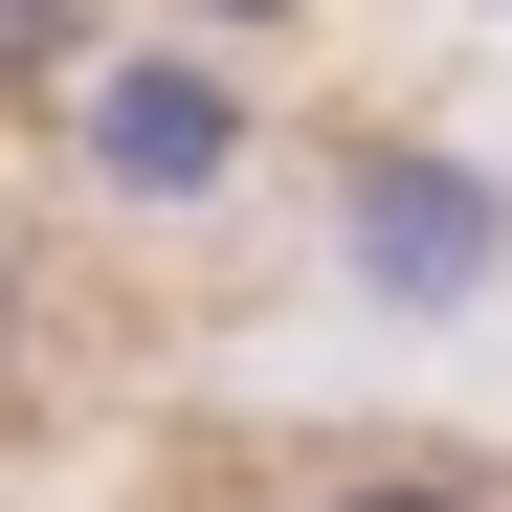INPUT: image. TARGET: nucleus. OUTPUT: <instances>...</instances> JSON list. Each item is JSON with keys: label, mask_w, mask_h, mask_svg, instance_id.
<instances>
[{"label": "nucleus", "mask_w": 512, "mask_h": 512, "mask_svg": "<svg viewBox=\"0 0 512 512\" xmlns=\"http://www.w3.org/2000/svg\"><path fill=\"white\" fill-rule=\"evenodd\" d=\"M357 245H379L401 290H468V268H490V201H468V179H357Z\"/></svg>", "instance_id": "2"}, {"label": "nucleus", "mask_w": 512, "mask_h": 512, "mask_svg": "<svg viewBox=\"0 0 512 512\" xmlns=\"http://www.w3.org/2000/svg\"><path fill=\"white\" fill-rule=\"evenodd\" d=\"M90 179L223 201V179H245V90H223V67H90Z\"/></svg>", "instance_id": "1"}, {"label": "nucleus", "mask_w": 512, "mask_h": 512, "mask_svg": "<svg viewBox=\"0 0 512 512\" xmlns=\"http://www.w3.org/2000/svg\"><path fill=\"white\" fill-rule=\"evenodd\" d=\"M290 512H512L468 446H334V468H290Z\"/></svg>", "instance_id": "3"}, {"label": "nucleus", "mask_w": 512, "mask_h": 512, "mask_svg": "<svg viewBox=\"0 0 512 512\" xmlns=\"http://www.w3.org/2000/svg\"><path fill=\"white\" fill-rule=\"evenodd\" d=\"M45 401V268H23V223H0V423Z\"/></svg>", "instance_id": "4"}]
</instances>
